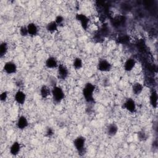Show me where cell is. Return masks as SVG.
Masks as SVG:
<instances>
[{"label": "cell", "instance_id": "obj_1", "mask_svg": "<svg viewBox=\"0 0 158 158\" xmlns=\"http://www.w3.org/2000/svg\"><path fill=\"white\" fill-rule=\"evenodd\" d=\"M95 89V85L91 82H88L85 85L82 89V94L85 100L87 102H94V93Z\"/></svg>", "mask_w": 158, "mask_h": 158}, {"label": "cell", "instance_id": "obj_2", "mask_svg": "<svg viewBox=\"0 0 158 158\" xmlns=\"http://www.w3.org/2000/svg\"><path fill=\"white\" fill-rule=\"evenodd\" d=\"M51 97L54 102L59 104L65 98V93L63 89L58 85H55L51 88Z\"/></svg>", "mask_w": 158, "mask_h": 158}, {"label": "cell", "instance_id": "obj_3", "mask_svg": "<svg viewBox=\"0 0 158 158\" xmlns=\"http://www.w3.org/2000/svg\"><path fill=\"white\" fill-rule=\"evenodd\" d=\"M74 148L77 150L78 154H85V145H86V138L83 136H78L76 137L73 142Z\"/></svg>", "mask_w": 158, "mask_h": 158}, {"label": "cell", "instance_id": "obj_4", "mask_svg": "<svg viewBox=\"0 0 158 158\" xmlns=\"http://www.w3.org/2000/svg\"><path fill=\"white\" fill-rule=\"evenodd\" d=\"M75 19L80 23V26L84 30H88L90 23V19L86 15L83 13H77L75 15Z\"/></svg>", "mask_w": 158, "mask_h": 158}, {"label": "cell", "instance_id": "obj_5", "mask_svg": "<svg viewBox=\"0 0 158 158\" xmlns=\"http://www.w3.org/2000/svg\"><path fill=\"white\" fill-rule=\"evenodd\" d=\"M122 108L127 112L134 114L136 112L137 107L135 100L131 98H127L122 104Z\"/></svg>", "mask_w": 158, "mask_h": 158}, {"label": "cell", "instance_id": "obj_6", "mask_svg": "<svg viewBox=\"0 0 158 158\" xmlns=\"http://www.w3.org/2000/svg\"><path fill=\"white\" fill-rule=\"evenodd\" d=\"M112 65L111 63L105 59H102L99 60L97 64V69L101 72H108L111 70Z\"/></svg>", "mask_w": 158, "mask_h": 158}, {"label": "cell", "instance_id": "obj_7", "mask_svg": "<svg viewBox=\"0 0 158 158\" xmlns=\"http://www.w3.org/2000/svg\"><path fill=\"white\" fill-rule=\"evenodd\" d=\"M3 71L8 75L15 74L17 71V64L12 60L6 62L3 66Z\"/></svg>", "mask_w": 158, "mask_h": 158}, {"label": "cell", "instance_id": "obj_8", "mask_svg": "<svg viewBox=\"0 0 158 158\" xmlns=\"http://www.w3.org/2000/svg\"><path fill=\"white\" fill-rule=\"evenodd\" d=\"M57 74L59 79L65 80L68 77L69 75V71L68 68L64 64H59L57 68Z\"/></svg>", "mask_w": 158, "mask_h": 158}, {"label": "cell", "instance_id": "obj_9", "mask_svg": "<svg viewBox=\"0 0 158 158\" xmlns=\"http://www.w3.org/2000/svg\"><path fill=\"white\" fill-rule=\"evenodd\" d=\"M14 98L17 104L20 106H23L26 101L27 94L23 91L19 89L14 94Z\"/></svg>", "mask_w": 158, "mask_h": 158}, {"label": "cell", "instance_id": "obj_10", "mask_svg": "<svg viewBox=\"0 0 158 158\" xmlns=\"http://www.w3.org/2000/svg\"><path fill=\"white\" fill-rule=\"evenodd\" d=\"M29 125V122L26 116L23 115H20L16 122V127L20 130L26 129Z\"/></svg>", "mask_w": 158, "mask_h": 158}, {"label": "cell", "instance_id": "obj_11", "mask_svg": "<svg viewBox=\"0 0 158 158\" xmlns=\"http://www.w3.org/2000/svg\"><path fill=\"white\" fill-rule=\"evenodd\" d=\"M44 65L46 67L49 69H54L57 68L59 64L55 57L49 56L46 59Z\"/></svg>", "mask_w": 158, "mask_h": 158}, {"label": "cell", "instance_id": "obj_12", "mask_svg": "<svg viewBox=\"0 0 158 158\" xmlns=\"http://www.w3.org/2000/svg\"><path fill=\"white\" fill-rule=\"evenodd\" d=\"M21 148V144L19 141H15L11 144L9 148V152L12 156H17L20 153Z\"/></svg>", "mask_w": 158, "mask_h": 158}, {"label": "cell", "instance_id": "obj_13", "mask_svg": "<svg viewBox=\"0 0 158 158\" xmlns=\"http://www.w3.org/2000/svg\"><path fill=\"white\" fill-rule=\"evenodd\" d=\"M106 133L109 136H115L118 131V127L115 123H111L109 124L106 129Z\"/></svg>", "mask_w": 158, "mask_h": 158}, {"label": "cell", "instance_id": "obj_14", "mask_svg": "<svg viewBox=\"0 0 158 158\" xmlns=\"http://www.w3.org/2000/svg\"><path fill=\"white\" fill-rule=\"evenodd\" d=\"M136 65V60L132 57L127 59L123 64V69L126 72H130L133 70Z\"/></svg>", "mask_w": 158, "mask_h": 158}, {"label": "cell", "instance_id": "obj_15", "mask_svg": "<svg viewBox=\"0 0 158 158\" xmlns=\"http://www.w3.org/2000/svg\"><path fill=\"white\" fill-rule=\"evenodd\" d=\"M149 104H150L151 106L154 109H156L157 107L158 94H157V90H156V89L152 90L150 93Z\"/></svg>", "mask_w": 158, "mask_h": 158}, {"label": "cell", "instance_id": "obj_16", "mask_svg": "<svg viewBox=\"0 0 158 158\" xmlns=\"http://www.w3.org/2000/svg\"><path fill=\"white\" fill-rule=\"evenodd\" d=\"M40 94L42 99H47L51 96V88L46 85H43L40 87Z\"/></svg>", "mask_w": 158, "mask_h": 158}, {"label": "cell", "instance_id": "obj_17", "mask_svg": "<svg viewBox=\"0 0 158 158\" xmlns=\"http://www.w3.org/2000/svg\"><path fill=\"white\" fill-rule=\"evenodd\" d=\"M27 29H28V36H30L31 37L35 36L38 34L39 29L36 23L34 22H30L28 23V25H27Z\"/></svg>", "mask_w": 158, "mask_h": 158}, {"label": "cell", "instance_id": "obj_18", "mask_svg": "<svg viewBox=\"0 0 158 158\" xmlns=\"http://www.w3.org/2000/svg\"><path fill=\"white\" fill-rule=\"evenodd\" d=\"M144 89V86L143 85L142 83L139 82H135L131 86V91L132 93L136 95V96H139L142 93Z\"/></svg>", "mask_w": 158, "mask_h": 158}, {"label": "cell", "instance_id": "obj_19", "mask_svg": "<svg viewBox=\"0 0 158 158\" xmlns=\"http://www.w3.org/2000/svg\"><path fill=\"white\" fill-rule=\"evenodd\" d=\"M59 25L56 23L54 20L50 21L46 25V30L49 33H56L58 31Z\"/></svg>", "mask_w": 158, "mask_h": 158}, {"label": "cell", "instance_id": "obj_20", "mask_svg": "<svg viewBox=\"0 0 158 158\" xmlns=\"http://www.w3.org/2000/svg\"><path fill=\"white\" fill-rule=\"evenodd\" d=\"M9 51V44L6 41H2L0 44V57H4Z\"/></svg>", "mask_w": 158, "mask_h": 158}, {"label": "cell", "instance_id": "obj_21", "mask_svg": "<svg viewBox=\"0 0 158 158\" xmlns=\"http://www.w3.org/2000/svg\"><path fill=\"white\" fill-rule=\"evenodd\" d=\"M72 65L73 67L75 69V70H80L83 67V60L81 59V58L79 57H75L72 62Z\"/></svg>", "mask_w": 158, "mask_h": 158}, {"label": "cell", "instance_id": "obj_22", "mask_svg": "<svg viewBox=\"0 0 158 158\" xmlns=\"http://www.w3.org/2000/svg\"><path fill=\"white\" fill-rule=\"evenodd\" d=\"M129 40H130V37L127 35H123L122 36H120L119 37H118L117 40V43L121 44H123L128 43Z\"/></svg>", "mask_w": 158, "mask_h": 158}, {"label": "cell", "instance_id": "obj_23", "mask_svg": "<svg viewBox=\"0 0 158 158\" xmlns=\"http://www.w3.org/2000/svg\"><path fill=\"white\" fill-rule=\"evenodd\" d=\"M19 33L22 36L26 37L28 36V29L27 25H22L19 28Z\"/></svg>", "mask_w": 158, "mask_h": 158}, {"label": "cell", "instance_id": "obj_24", "mask_svg": "<svg viewBox=\"0 0 158 158\" xmlns=\"http://www.w3.org/2000/svg\"><path fill=\"white\" fill-rule=\"evenodd\" d=\"M138 138L141 141H144L147 139V134L143 130H140L137 133Z\"/></svg>", "mask_w": 158, "mask_h": 158}, {"label": "cell", "instance_id": "obj_25", "mask_svg": "<svg viewBox=\"0 0 158 158\" xmlns=\"http://www.w3.org/2000/svg\"><path fill=\"white\" fill-rule=\"evenodd\" d=\"M64 17L62 16V15H57L56 17V18H55V19H54V21L56 22V23L59 25V26H60L61 25H62L63 23H64Z\"/></svg>", "mask_w": 158, "mask_h": 158}, {"label": "cell", "instance_id": "obj_26", "mask_svg": "<svg viewBox=\"0 0 158 158\" xmlns=\"http://www.w3.org/2000/svg\"><path fill=\"white\" fill-rule=\"evenodd\" d=\"M54 130L52 127H48L45 131V135L48 138H51L54 135Z\"/></svg>", "mask_w": 158, "mask_h": 158}, {"label": "cell", "instance_id": "obj_27", "mask_svg": "<svg viewBox=\"0 0 158 158\" xmlns=\"http://www.w3.org/2000/svg\"><path fill=\"white\" fill-rule=\"evenodd\" d=\"M8 92L6 90L2 91L0 94V100L1 102H6L8 98Z\"/></svg>", "mask_w": 158, "mask_h": 158}]
</instances>
